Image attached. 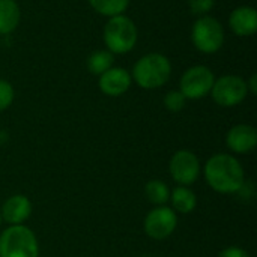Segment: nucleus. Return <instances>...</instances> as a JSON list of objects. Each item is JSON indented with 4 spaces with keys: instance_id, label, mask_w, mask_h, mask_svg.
Instances as JSON below:
<instances>
[{
    "instance_id": "f257e3e1",
    "label": "nucleus",
    "mask_w": 257,
    "mask_h": 257,
    "mask_svg": "<svg viewBox=\"0 0 257 257\" xmlns=\"http://www.w3.org/2000/svg\"><path fill=\"white\" fill-rule=\"evenodd\" d=\"M205 179L209 187L223 194H232L244 188L245 175L241 163L229 154H217L205 164Z\"/></svg>"
},
{
    "instance_id": "f03ea898",
    "label": "nucleus",
    "mask_w": 257,
    "mask_h": 257,
    "mask_svg": "<svg viewBox=\"0 0 257 257\" xmlns=\"http://www.w3.org/2000/svg\"><path fill=\"white\" fill-rule=\"evenodd\" d=\"M170 74V60L160 53H149L136 62L131 78L143 89H158L169 81Z\"/></svg>"
},
{
    "instance_id": "7ed1b4c3",
    "label": "nucleus",
    "mask_w": 257,
    "mask_h": 257,
    "mask_svg": "<svg viewBox=\"0 0 257 257\" xmlns=\"http://www.w3.org/2000/svg\"><path fill=\"white\" fill-rule=\"evenodd\" d=\"M104 42L113 54L131 51L137 42V27L134 21L123 14L110 17L104 27Z\"/></svg>"
},
{
    "instance_id": "20e7f679",
    "label": "nucleus",
    "mask_w": 257,
    "mask_h": 257,
    "mask_svg": "<svg viewBox=\"0 0 257 257\" xmlns=\"http://www.w3.org/2000/svg\"><path fill=\"white\" fill-rule=\"evenodd\" d=\"M39 245L35 233L23 226H9L0 235V257H38Z\"/></svg>"
},
{
    "instance_id": "39448f33",
    "label": "nucleus",
    "mask_w": 257,
    "mask_h": 257,
    "mask_svg": "<svg viewBox=\"0 0 257 257\" xmlns=\"http://www.w3.org/2000/svg\"><path fill=\"white\" fill-rule=\"evenodd\" d=\"M191 39L196 48L202 53L211 54L218 51L224 42V30L221 23L209 15L199 18L191 30Z\"/></svg>"
},
{
    "instance_id": "423d86ee",
    "label": "nucleus",
    "mask_w": 257,
    "mask_h": 257,
    "mask_svg": "<svg viewBox=\"0 0 257 257\" xmlns=\"http://www.w3.org/2000/svg\"><path fill=\"white\" fill-rule=\"evenodd\" d=\"M214 81L215 77L208 66L196 65L187 69L181 77L179 90L187 99H200L211 92Z\"/></svg>"
},
{
    "instance_id": "0eeeda50",
    "label": "nucleus",
    "mask_w": 257,
    "mask_h": 257,
    "mask_svg": "<svg viewBox=\"0 0 257 257\" xmlns=\"http://www.w3.org/2000/svg\"><path fill=\"white\" fill-rule=\"evenodd\" d=\"M211 93L218 105L233 107L245 99L248 93L247 81L238 75H224L214 81Z\"/></svg>"
},
{
    "instance_id": "6e6552de",
    "label": "nucleus",
    "mask_w": 257,
    "mask_h": 257,
    "mask_svg": "<svg viewBox=\"0 0 257 257\" xmlns=\"http://www.w3.org/2000/svg\"><path fill=\"white\" fill-rule=\"evenodd\" d=\"M169 170L175 182L182 187H187L197 181L200 175V163L196 154H193L191 151L181 149L172 157Z\"/></svg>"
},
{
    "instance_id": "1a4fd4ad",
    "label": "nucleus",
    "mask_w": 257,
    "mask_h": 257,
    "mask_svg": "<svg viewBox=\"0 0 257 257\" xmlns=\"http://www.w3.org/2000/svg\"><path fill=\"white\" fill-rule=\"evenodd\" d=\"M178 226V217L167 206H157L145 218V232L154 239L169 238Z\"/></svg>"
},
{
    "instance_id": "9d476101",
    "label": "nucleus",
    "mask_w": 257,
    "mask_h": 257,
    "mask_svg": "<svg viewBox=\"0 0 257 257\" xmlns=\"http://www.w3.org/2000/svg\"><path fill=\"white\" fill-rule=\"evenodd\" d=\"M226 145L235 154H248L251 152L257 145V131L254 126L239 123L226 136Z\"/></svg>"
},
{
    "instance_id": "9b49d317",
    "label": "nucleus",
    "mask_w": 257,
    "mask_h": 257,
    "mask_svg": "<svg viewBox=\"0 0 257 257\" xmlns=\"http://www.w3.org/2000/svg\"><path fill=\"white\" fill-rule=\"evenodd\" d=\"M131 74L123 68L111 66L108 71L99 75V89L108 96H120L131 86Z\"/></svg>"
},
{
    "instance_id": "f8f14e48",
    "label": "nucleus",
    "mask_w": 257,
    "mask_h": 257,
    "mask_svg": "<svg viewBox=\"0 0 257 257\" xmlns=\"http://www.w3.org/2000/svg\"><path fill=\"white\" fill-rule=\"evenodd\" d=\"M30 214H32V203L23 194H15L9 197L0 209L2 220L11 226L23 224L30 217Z\"/></svg>"
},
{
    "instance_id": "ddd939ff",
    "label": "nucleus",
    "mask_w": 257,
    "mask_h": 257,
    "mask_svg": "<svg viewBox=\"0 0 257 257\" xmlns=\"http://www.w3.org/2000/svg\"><path fill=\"white\" fill-rule=\"evenodd\" d=\"M229 26L238 36H251L257 30V12L251 6H239L229 17Z\"/></svg>"
},
{
    "instance_id": "4468645a",
    "label": "nucleus",
    "mask_w": 257,
    "mask_h": 257,
    "mask_svg": "<svg viewBox=\"0 0 257 257\" xmlns=\"http://www.w3.org/2000/svg\"><path fill=\"white\" fill-rule=\"evenodd\" d=\"M20 6L15 0H0V35L12 33L20 23Z\"/></svg>"
},
{
    "instance_id": "2eb2a0df",
    "label": "nucleus",
    "mask_w": 257,
    "mask_h": 257,
    "mask_svg": "<svg viewBox=\"0 0 257 257\" xmlns=\"http://www.w3.org/2000/svg\"><path fill=\"white\" fill-rule=\"evenodd\" d=\"M170 200H172V205H173V209L176 212H181V214H190L194 211L196 205H197V197L196 194L187 188V187H178L173 190V193L170 194Z\"/></svg>"
},
{
    "instance_id": "dca6fc26",
    "label": "nucleus",
    "mask_w": 257,
    "mask_h": 257,
    "mask_svg": "<svg viewBox=\"0 0 257 257\" xmlns=\"http://www.w3.org/2000/svg\"><path fill=\"white\" fill-rule=\"evenodd\" d=\"M113 53H110L108 50H98L93 51L89 59H87V68L92 74L95 75H101L105 71H108L113 66Z\"/></svg>"
},
{
    "instance_id": "f3484780",
    "label": "nucleus",
    "mask_w": 257,
    "mask_h": 257,
    "mask_svg": "<svg viewBox=\"0 0 257 257\" xmlns=\"http://www.w3.org/2000/svg\"><path fill=\"white\" fill-rule=\"evenodd\" d=\"M89 3L98 14L114 17L123 14V11L130 5V0H89Z\"/></svg>"
},
{
    "instance_id": "a211bd4d",
    "label": "nucleus",
    "mask_w": 257,
    "mask_h": 257,
    "mask_svg": "<svg viewBox=\"0 0 257 257\" xmlns=\"http://www.w3.org/2000/svg\"><path fill=\"white\" fill-rule=\"evenodd\" d=\"M145 193H146V197L151 203L154 205H164L169 199H170V190L169 187L163 182V181H151L146 184L145 187Z\"/></svg>"
},
{
    "instance_id": "6ab92c4d",
    "label": "nucleus",
    "mask_w": 257,
    "mask_h": 257,
    "mask_svg": "<svg viewBox=\"0 0 257 257\" xmlns=\"http://www.w3.org/2000/svg\"><path fill=\"white\" fill-rule=\"evenodd\" d=\"M185 101L187 98L181 93V90H170L164 98V105L169 111L178 113L185 107Z\"/></svg>"
},
{
    "instance_id": "aec40b11",
    "label": "nucleus",
    "mask_w": 257,
    "mask_h": 257,
    "mask_svg": "<svg viewBox=\"0 0 257 257\" xmlns=\"http://www.w3.org/2000/svg\"><path fill=\"white\" fill-rule=\"evenodd\" d=\"M14 101V87L6 80H0V111L6 110Z\"/></svg>"
},
{
    "instance_id": "412c9836",
    "label": "nucleus",
    "mask_w": 257,
    "mask_h": 257,
    "mask_svg": "<svg viewBox=\"0 0 257 257\" xmlns=\"http://www.w3.org/2000/svg\"><path fill=\"white\" fill-rule=\"evenodd\" d=\"M188 5H190V9L193 14L205 15L214 8L215 0H188Z\"/></svg>"
},
{
    "instance_id": "4be33fe9",
    "label": "nucleus",
    "mask_w": 257,
    "mask_h": 257,
    "mask_svg": "<svg viewBox=\"0 0 257 257\" xmlns=\"http://www.w3.org/2000/svg\"><path fill=\"white\" fill-rule=\"evenodd\" d=\"M218 257H250V254L239 247H227L220 253Z\"/></svg>"
},
{
    "instance_id": "5701e85b",
    "label": "nucleus",
    "mask_w": 257,
    "mask_h": 257,
    "mask_svg": "<svg viewBox=\"0 0 257 257\" xmlns=\"http://www.w3.org/2000/svg\"><path fill=\"white\" fill-rule=\"evenodd\" d=\"M247 89H248V92H251L253 95H256L257 93V75L256 74H253V75H251L250 81L247 83Z\"/></svg>"
},
{
    "instance_id": "b1692460",
    "label": "nucleus",
    "mask_w": 257,
    "mask_h": 257,
    "mask_svg": "<svg viewBox=\"0 0 257 257\" xmlns=\"http://www.w3.org/2000/svg\"><path fill=\"white\" fill-rule=\"evenodd\" d=\"M0 224H2V217H0Z\"/></svg>"
}]
</instances>
